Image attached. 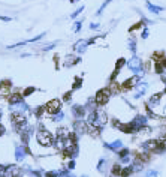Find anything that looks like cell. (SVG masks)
I'll return each instance as SVG.
<instances>
[{"instance_id": "6da1fadb", "label": "cell", "mask_w": 166, "mask_h": 177, "mask_svg": "<svg viewBox=\"0 0 166 177\" xmlns=\"http://www.w3.org/2000/svg\"><path fill=\"white\" fill-rule=\"evenodd\" d=\"M36 141L39 143L41 146H44V147H53L54 143H56V135L51 134L41 123L39 128H37V132H36Z\"/></svg>"}, {"instance_id": "7a4b0ae2", "label": "cell", "mask_w": 166, "mask_h": 177, "mask_svg": "<svg viewBox=\"0 0 166 177\" xmlns=\"http://www.w3.org/2000/svg\"><path fill=\"white\" fill-rule=\"evenodd\" d=\"M11 123H12L14 131L17 134H21L25 126L29 125V120H27V116H25L23 111H14V113H11Z\"/></svg>"}, {"instance_id": "3957f363", "label": "cell", "mask_w": 166, "mask_h": 177, "mask_svg": "<svg viewBox=\"0 0 166 177\" xmlns=\"http://www.w3.org/2000/svg\"><path fill=\"white\" fill-rule=\"evenodd\" d=\"M111 95H112V92H111V88L109 87H103V88H100V90L96 93V96H94V102H96V105L100 108V107H103V105H106L108 102H109V99H111Z\"/></svg>"}, {"instance_id": "277c9868", "label": "cell", "mask_w": 166, "mask_h": 177, "mask_svg": "<svg viewBox=\"0 0 166 177\" xmlns=\"http://www.w3.org/2000/svg\"><path fill=\"white\" fill-rule=\"evenodd\" d=\"M126 66L129 68V71H130L133 75H139V74H141V72L144 71V63H142V60L139 59L136 54H133V56H132V59L127 60Z\"/></svg>"}, {"instance_id": "5b68a950", "label": "cell", "mask_w": 166, "mask_h": 177, "mask_svg": "<svg viewBox=\"0 0 166 177\" xmlns=\"http://www.w3.org/2000/svg\"><path fill=\"white\" fill-rule=\"evenodd\" d=\"M61 105H63V101H60L58 98H54V99L48 101V102L44 105L45 107V113L48 116H54V114H57V113L61 111Z\"/></svg>"}, {"instance_id": "8992f818", "label": "cell", "mask_w": 166, "mask_h": 177, "mask_svg": "<svg viewBox=\"0 0 166 177\" xmlns=\"http://www.w3.org/2000/svg\"><path fill=\"white\" fill-rule=\"evenodd\" d=\"M72 128H73V132L78 134L79 137L84 135V134H90V125L87 123V120L84 119H75L73 123H72Z\"/></svg>"}, {"instance_id": "52a82bcc", "label": "cell", "mask_w": 166, "mask_h": 177, "mask_svg": "<svg viewBox=\"0 0 166 177\" xmlns=\"http://www.w3.org/2000/svg\"><path fill=\"white\" fill-rule=\"evenodd\" d=\"M165 96V92H159V93H154V95H151L147 101V107H150L153 111H154L157 107H160L162 104V99Z\"/></svg>"}, {"instance_id": "ba28073f", "label": "cell", "mask_w": 166, "mask_h": 177, "mask_svg": "<svg viewBox=\"0 0 166 177\" xmlns=\"http://www.w3.org/2000/svg\"><path fill=\"white\" fill-rule=\"evenodd\" d=\"M139 81H141V75H133V77L124 80V81L121 83L120 88H123V90H130V88H133Z\"/></svg>"}, {"instance_id": "9c48e42d", "label": "cell", "mask_w": 166, "mask_h": 177, "mask_svg": "<svg viewBox=\"0 0 166 177\" xmlns=\"http://www.w3.org/2000/svg\"><path fill=\"white\" fill-rule=\"evenodd\" d=\"M118 129H120L121 132H124V134H138V132H141V129H139L132 120L127 122V123H121Z\"/></svg>"}, {"instance_id": "30bf717a", "label": "cell", "mask_w": 166, "mask_h": 177, "mask_svg": "<svg viewBox=\"0 0 166 177\" xmlns=\"http://www.w3.org/2000/svg\"><path fill=\"white\" fill-rule=\"evenodd\" d=\"M157 146H159V140H157V138H156V140H147V141L141 143V150L148 152V153H154Z\"/></svg>"}, {"instance_id": "8fae6325", "label": "cell", "mask_w": 166, "mask_h": 177, "mask_svg": "<svg viewBox=\"0 0 166 177\" xmlns=\"http://www.w3.org/2000/svg\"><path fill=\"white\" fill-rule=\"evenodd\" d=\"M127 63V60L126 59H123V57H120L117 62H115V68H114V72H112V75H111V78H109V81L111 83H114L115 81V78H117V75L121 72V69H123V66Z\"/></svg>"}, {"instance_id": "7c38bea8", "label": "cell", "mask_w": 166, "mask_h": 177, "mask_svg": "<svg viewBox=\"0 0 166 177\" xmlns=\"http://www.w3.org/2000/svg\"><path fill=\"white\" fill-rule=\"evenodd\" d=\"M72 116L75 117V119H84L85 116H87V110H85V107L84 105H73L72 107Z\"/></svg>"}, {"instance_id": "4fadbf2b", "label": "cell", "mask_w": 166, "mask_h": 177, "mask_svg": "<svg viewBox=\"0 0 166 177\" xmlns=\"http://www.w3.org/2000/svg\"><path fill=\"white\" fill-rule=\"evenodd\" d=\"M135 88H136V93L133 95V98H135V99H139V98H142V96L145 95L147 88H148V83H145V81H139V83L135 86Z\"/></svg>"}, {"instance_id": "5bb4252c", "label": "cell", "mask_w": 166, "mask_h": 177, "mask_svg": "<svg viewBox=\"0 0 166 177\" xmlns=\"http://www.w3.org/2000/svg\"><path fill=\"white\" fill-rule=\"evenodd\" d=\"M79 62H81V57L73 56V54H68L65 57V62H63V66H65V68H72L75 65H78Z\"/></svg>"}, {"instance_id": "9a60e30c", "label": "cell", "mask_w": 166, "mask_h": 177, "mask_svg": "<svg viewBox=\"0 0 166 177\" xmlns=\"http://www.w3.org/2000/svg\"><path fill=\"white\" fill-rule=\"evenodd\" d=\"M8 102H9V105H21L23 102H24V96H23V93H11L9 96H8Z\"/></svg>"}, {"instance_id": "2e32d148", "label": "cell", "mask_w": 166, "mask_h": 177, "mask_svg": "<svg viewBox=\"0 0 166 177\" xmlns=\"http://www.w3.org/2000/svg\"><path fill=\"white\" fill-rule=\"evenodd\" d=\"M129 167H130L132 173H133V174H136V173H141V171H144L145 164H144V162H141V161H139L138 158H133V161L129 164Z\"/></svg>"}, {"instance_id": "e0dca14e", "label": "cell", "mask_w": 166, "mask_h": 177, "mask_svg": "<svg viewBox=\"0 0 166 177\" xmlns=\"http://www.w3.org/2000/svg\"><path fill=\"white\" fill-rule=\"evenodd\" d=\"M103 147L108 149L109 152H115V153H117L118 150H121L124 147V144H123L121 140H115V141H112V143H103Z\"/></svg>"}, {"instance_id": "ac0fdd59", "label": "cell", "mask_w": 166, "mask_h": 177, "mask_svg": "<svg viewBox=\"0 0 166 177\" xmlns=\"http://www.w3.org/2000/svg\"><path fill=\"white\" fill-rule=\"evenodd\" d=\"M87 47H88V42L85 41V39H79V41H76L75 44H73V51H76L78 54H84L85 53V50H87Z\"/></svg>"}, {"instance_id": "d6986e66", "label": "cell", "mask_w": 166, "mask_h": 177, "mask_svg": "<svg viewBox=\"0 0 166 177\" xmlns=\"http://www.w3.org/2000/svg\"><path fill=\"white\" fill-rule=\"evenodd\" d=\"M139 129H142L144 126H147L148 125V117H147V114H138V116H135V119L132 120Z\"/></svg>"}, {"instance_id": "ffe728a7", "label": "cell", "mask_w": 166, "mask_h": 177, "mask_svg": "<svg viewBox=\"0 0 166 177\" xmlns=\"http://www.w3.org/2000/svg\"><path fill=\"white\" fill-rule=\"evenodd\" d=\"M6 177H18L23 174V168H20L18 165H8V170H6Z\"/></svg>"}, {"instance_id": "44dd1931", "label": "cell", "mask_w": 166, "mask_h": 177, "mask_svg": "<svg viewBox=\"0 0 166 177\" xmlns=\"http://www.w3.org/2000/svg\"><path fill=\"white\" fill-rule=\"evenodd\" d=\"M109 161L106 159V158H100L99 159V162H97V171L100 173V174H106L108 173V170H109Z\"/></svg>"}, {"instance_id": "7402d4cb", "label": "cell", "mask_w": 166, "mask_h": 177, "mask_svg": "<svg viewBox=\"0 0 166 177\" xmlns=\"http://www.w3.org/2000/svg\"><path fill=\"white\" fill-rule=\"evenodd\" d=\"M97 120H99V126H100V128H103V126L108 123V114H106L105 110L97 108Z\"/></svg>"}, {"instance_id": "603a6c76", "label": "cell", "mask_w": 166, "mask_h": 177, "mask_svg": "<svg viewBox=\"0 0 166 177\" xmlns=\"http://www.w3.org/2000/svg\"><path fill=\"white\" fill-rule=\"evenodd\" d=\"M25 156H27V153H25V150H24V146H17L15 147V159H17V162H23L25 159Z\"/></svg>"}, {"instance_id": "cb8c5ba5", "label": "cell", "mask_w": 166, "mask_h": 177, "mask_svg": "<svg viewBox=\"0 0 166 177\" xmlns=\"http://www.w3.org/2000/svg\"><path fill=\"white\" fill-rule=\"evenodd\" d=\"M135 158H138V159L141 161V162L147 164V162H150V159H151V153H148V152L141 150L139 153H136V155H135Z\"/></svg>"}, {"instance_id": "d4e9b609", "label": "cell", "mask_w": 166, "mask_h": 177, "mask_svg": "<svg viewBox=\"0 0 166 177\" xmlns=\"http://www.w3.org/2000/svg\"><path fill=\"white\" fill-rule=\"evenodd\" d=\"M123 168H124V167H121V164H114V165L111 167V176H114V177H120Z\"/></svg>"}, {"instance_id": "484cf974", "label": "cell", "mask_w": 166, "mask_h": 177, "mask_svg": "<svg viewBox=\"0 0 166 177\" xmlns=\"http://www.w3.org/2000/svg\"><path fill=\"white\" fill-rule=\"evenodd\" d=\"M145 6L150 12H153V14H160V12L163 11L162 6H157V5H153L151 2H145Z\"/></svg>"}, {"instance_id": "4316f807", "label": "cell", "mask_w": 166, "mask_h": 177, "mask_svg": "<svg viewBox=\"0 0 166 177\" xmlns=\"http://www.w3.org/2000/svg\"><path fill=\"white\" fill-rule=\"evenodd\" d=\"M130 155H132V152H130V149H127V147H123L121 150H118V152H117V156H118V159L127 158V156H130Z\"/></svg>"}, {"instance_id": "83f0119b", "label": "cell", "mask_w": 166, "mask_h": 177, "mask_svg": "<svg viewBox=\"0 0 166 177\" xmlns=\"http://www.w3.org/2000/svg\"><path fill=\"white\" fill-rule=\"evenodd\" d=\"M127 45H129V50H130L132 56H133V54H136V39H135L133 36H130V38H129V42H127Z\"/></svg>"}, {"instance_id": "f1b7e54d", "label": "cell", "mask_w": 166, "mask_h": 177, "mask_svg": "<svg viewBox=\"0 0 166 177\" xmlns=\"http://www.w3.org/2000/svg\"><path fill=\"white\" fill-rule=\"evenodd\" d=\"M82 87V77H75L73 80V84H72V90H79V88Z\"/></svg>"}, {"instance_id": "f546056e", "label": "cell", "mask_w": 166, "mask_h": 177, "mask_svg": "<svg viewBox=\"0 0 166 177\" xmlns=\"http://www.w3.org/2000/svg\"><path fill=\"white\" fill-rule=\"evenodd\" d=\"M56 137H69V131H68V128H65V126H60V128H57Z\"/></svg>"}, {"instance_id": "4dcf8cb0", "label": "cell", "mask_w": 166, "mask_h": 177, "mask_svg": "<svg viewBox=\"0 0 166 177\" xmlns=\"http://www.w3.org/2000/svg\"><path fill=\"white\" fill-rule=\"evenodd\" d=\"M165 66L162 65V62H156V65H154V72L159 74V75H165Z\"/></svg>"}, {"instance_id": "1f68e13d", "label": "cell", "mask_w": 166, "mask_h": 177, "mask_svg": "<svg viewBox=\"0 0 166 177\" xmlns=\"http://www.w3.org/2000/svg\"><path fill=\"white\" fill-rule=\"evenodd\" d=\"M51 120H53V122H56V123L63 122V120H65V113H63V111H60V113H57V114L51 116Z\"/></svg>"}, {"instance_id": "d6a6232c", "label": "cell", "mask_w": 166, "mask_h": 177, "mask_svg": "<svg viewBox=\"0 0 166 177\" xmlns=\"http://www.w3.org/2000/svg\"><path fill=\"white\" fill-rule=\"evenodd\" d=\"M33 113H34V116H36L37 119H42L44 113H45V107H37V108L33 110Z\"/></svg>"}, {"instance_id": "836d02e7", "label": "cell", "mask_w": 166, "mask_h": 177, "mask_svg": "<svg viewBox=\"0 0 166 177\" xmlns=\"http://www.w3.org/2000/svg\"><path fill=\"white\" fill-rule=\"evenodd\" d=\"M111 2H112V0H105V2H103V3L100 5V8L97 9V12H96V15H102V12L105 11V8H106V6H108V5H109Z\"/></svg>"}, {"instance_id": "e575fe53", "label": "cell", "mask_w": 166, "mask_h": 177, "mask_svg": "<svg viewBox=\"0 0 166 177\" xmlns=\"http://www.w3.org/2000/svg\"><path fill=\"white\" fill-rule=\"evenodd\" d=\"M142 177H159V171H156V170H147Z\"/></svg>"}, {"instance_id": "d590c367", "label": "cell", "mask_w": 166, "mask_h": 177, "mask_svg": "<svg viewBox=\"0 0 166 177\" xmlns=\"http://www.w3.org/2000/svg\"><path fill=\"white\" fill-rule=\"evenodd\" d=\"M82 23H84V20H82V18L75 21V26H73V32H75V33H78V32L81 30V27H82Z\"/></svg>"}, {"instance_id": "8d00e7d4", "label": "cell", "mask_w": 166, "mask_h": 177, "mask_svg": "<svg viewBox=\"0 0 166 177\" xmlns=\"http://www.w3.org/2000/svg\"><path fill=\"white\" fill-rule=\"evenodd\" d=\"M44 177H60V174H58V170H51L44 173Z\"/></svg>"}, {"instance_id": "74e56055", "label": "cell", "mask_w": 166, "mask_h": 177, "mask_svg": "<svg viewBox=\"0 0 166 177\" xmlns=\"http://www.w3.org/2000/svg\"><path fill=\"white\" fill-rule=\"evenodd\" d=\"M34 92H36V87H27V88H24L23 96H24V98H27V96H30V95L34 93Z\"/></svg>"}, {"instance_id": "f35d334b", "label": "cell", "mask_w": 166, "mask_h": 177, "mask_svg": "<svg viewBox=\"0 0 166 177\" xmlns=\"http://www.w3.org/2000/svg\"><path fill=\"white\" fill-rule=\"evenodd\" d=\"M132 174H133V173H132L130 167H124L123 171H121V176H120V177H130Z\"/></svg>"}, {"instance_id": "ab89813d", "label": "cell", "mask_w": 166, "mask_h": 177, "mask_svg": "<svg viewBox=\"0 0 166 177\" xmlns=\"http://www.w3.org/2000/svg\"><path fill=\"white\" fill-rule=\"evenodd\" d=\"M72 93H73V90L66 92L65 95H63V98H61V101H63V102H70V99H72Z\"/></svg>"}, {"instance_id": "60d3db41", "label": "cell", "mask_w": 166, "mask_h": 177, "mask_svg": "<svg viewBox=\"0 0 166 177\" xmlns=\"http://www.w3.org/2000/svg\"><path fill=\"white\" fill-rule=\"evenodd\" d=\"M75 165H76V164H75V159H69V162L66 164V168H68L69 171H73V170H75Z\"/></svg>"}, {"instance_id": "b9f144b4", "label": "cell", "mask_w": 166, "mask_h": 177, "mask_svg": "<svg viewBox=\"0 0 166 177\" xmlns=\"http://www.w3.org/2000/svg\"><path fill=\"white\" fill-rule=\"evenodd\" d=\"M82 11H84V6H79V8H78V9H76V11L73 12V14L70 15V18H72V20H75L76 17H78V15L81 14V12H82Z\"/></svg>"}, {"instance_id": "7bdbcfd3", "label": "cell", "mask_w": 166, "mask_h": 177, "mask_svg": "<svg viewBox=\"0 0 166 177\" xmlns=\"http://www.w3.org/2000/svg\"><path fill=\"white\" fill-rule=\"evenodd\" d=\"M142 26H145V24H144L142 21H139L138 24H135V26H132V27L129 29V32H135V30H138L139 27H142Z\"/></svg>"}, {"instance_id": "ee69618b", "label": "cell", "mask_w": 166, "mask_h": 177, "mask_svg": "<svg viewBox=\"0 0 166 177\" xmlns=\"http://www.w3.org/2000/svg\"><path fill=\"white\" fill-rule=\"evenodd\" d=\"M54 47H56V42H53V44H46V45L42 47V51H49V50H53Z\"/></svg>"}, {"instance_id": "f6af8a7d", "label": "cell", "mask_w": 166, "mask_h": 177, "mask_svg": "<svg viewBox=\"0 0 166 177\" xmlns=\"http://www.w3.org/2000/svg\"><path fill=\"white\" fill-rule=\"evenodd\" d=\"M132 162V158L130 156H127V158H123V159H120V164L121 165H126V164H130Z\"/></svg>"}, {"instance_id": "bcb514c9", "label": "cell", "mask_w": 166, "mask_h": 177, "mask_svg": "<svg viewBox=\"0 0 166 177\" xmlns=\"http://www.w3.org/2000/svg\"><path fill=\"white\" fill-rule=\"evenodd\" d=\"M148 36H150V32H148V29L145 27V29L142 30V33H141V38H142V39H147Z\"/></svg>"}, {"instance_id": "7dc6e473", "label": "cell", "mask_w": 166, "mask_h": 177, "mask_svg": "<svg viewBox=\"0 0 166 177\" xmlns=\"http://www.w3.org/2000/svg\"><path fill=\"white\" fill-rule=\"evenodd\" d=\"M99 27H100L99 23H97V24H96V23H91V24H90V29H91V30H99Z\"/></svg>"}, {"instance_id": "c3c4849f", "label": "cell", "mask_w": 166, "mask_h": 177, "mask_svg": "<svg viewBox=\"0 0 166 177\" xmlns=\"http://www.w3.org/2000/svg\"><path fill=\"white\" fill-rule=\"evenodd\" d=\"M5 134H6V129H5V126H3L2 123H0V137L5 135Z\"/></svg>"}, {"instance_id": "681fc988", "label": "cell", "mask_w": 166, "mask_h": 177, "mask_svg": "<svg viewBox=\"0 0 166 177\" xmlns=\"http://www.w3.org/2000/svg\"><path fill=\"white\" fill-rule=\"evenodd\" d=\"M6 170H8V165H2V164H0V174L6 173Z\"/></svg>"}, {"instance_id": "f907efd6", "label": "cell", "mask_w": 166, "mask_h": 177, "mask_svg": "<svg viewBox=\"0 0 166 177\" xmlns=\"http://www.w3.org/2000/svg\"><path fill=\"white\" fill-rule=\"evenodd\" d=\"M0 20H2V21H6V23L12 21V18H11V17H2V15H0Z\"/></svg>"}, {"instance_id": "816d5d0a", "label": "cell", "mask_w": 166, "mask_h": 177, "mask_svg": "<svg viewBox=\"0 0 166 177\" xmlns=\"http://www.w3.org/2000/svg\"><path fill=\"white\" fill-rule=\"evenodd\" d=\"M160 62H162V65H163V66H165V69H166V56H165V57H163Z\"/></svg>"}, {"instance_id": "f5cc1de1", "label": "cell", "mask_w": 166, "mask_h": 177, "mask_svg": "<svg viewBox=\"0 0 166 177\" xmlns=\"http://www.w3.org/2000/svg\"><path fill=\"white\" fill-rule=\"evenodd\" d=\"M66 177H76V176H75V174H68Z\"/></svg>"}, {"instance_id": "db71d44e", "label": "cell", "mask_w": 166, "mask_h": 177, "mask_svg": "<svg viewBox=\"0 0 166 177\" xmlns=\"http://www.w3.org/2000/svg\"><path fill=\"white\" fill-rule=\"evenodd\" d=\"M165 95H166V84H165Z\"/></svg>"}, {"instance_id": "11a10c76", "label": "cell", "mask_w": 166, "mask_h": 177, "mask_svg": "<svg viewBox=\"0 0 166 177\" xmlns=\"http://www.w3.org/2000/svg\"><path fill=\"white\" fill-rule=\"evenodd\" d=\"M81 177H88V176H87V174H84V176H81Z\"/></svg>"}, {"instance_id": "9f6ffc18", "label": "cell", "mask_w": 166, "mask_h": 177, "mask_svg": "<svg viewBox=\"0 0 166 177\" xmlns=\"http://www.w3.org/2000/svg\"><path fill=\"white\" fill-rule=\"evenodd\" d=\"M0 90H2V83H0Z\"/></svg>"}, {"instance_id": "6f0895ef", "label": "cell", "mask_w": 166, "mask_h": 177, "mask_svg": "<svg viewBox=\"0 0 166 177\" xmlns=\"http://www.w3.org/2000/svg\"><path fill=\"white\" fill-rule=\"evenodd\" d=\"M75 2H78V0H75Z\"/></svg>"}]
</instances>
